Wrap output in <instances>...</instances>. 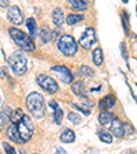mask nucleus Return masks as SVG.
<instances>
[{
    "mask_svg": "<svg viewBox=\"0 0 137 154\" xmlns=\"http://www.w3.org/2000/svg\"><path fill=\"white\" fill-rule=\"evenodd\" d=\"M17 128H18V135H19L22 142H26L32 138L33 135V123L30 120L29 116H22V119L17 123Z\"/></svg>",
    "mask_w": 137,
    "mask_h": 154,
    "instance_id": "4",
    "label": "nucleus"
},
{
    "mask_svg": "<svg viewBox=\"0 0 137 154\" xmlns=\"http://www.w3.org/2000/svg\"><path fill=\"white\" fill-rule=\"evenodd\" d=\"M22 116H24V115H22V111H21V109H17V111H15V115L11 116V120L14 123H18L21 119H22Z\"/></svg>",
    "mask_w": 137,
    "mask_h": 154,
    "instance_id": "28",
    "label": "nucleus"
},
{
    "mask_svg": "<svg viewBox=\"0 0 137 154\" xmlns=\"http://www.w3.org/2000/svg\"><path fill=\"white\" fill-rule=\"evenodd\" d=\"M55 154H66V151H64L62 147H56L55 149Z\"/></svg>",
    "mask_w": 137,
    "mask_h": 154,
    "instance_id": "33",
    "label": "nucleus"
},
{
    "mask_svg": "<svg viewBox=\"0 0 137 154\" xmlns=\"http://www.w3.org/2000/svg\"><path fill=\"white\" fill-rule=\"evenodd\" d=\"M0 7H8V0H0Z\"/></svg>",
    "mask_w": 137,
    "mask_h": 154,
    "instance_id": "34",
    "label": "nucleus"
},
{
    "mask_svg": "<svg viewBox=\"0 0 137 154\" xmlns=\"http://www.w3.org/2000/svg\"><path fill=\"white\" fill-rule=\"evenodd\" d=\"M122 2H123V3H128V0H122Z\"/></svg>",
    "mask_w": 137,
    "mask_h": 154,
    "instance_id": "36",
    "label": "nucleus"
},
{
    "mask_svg": "<svg viewBox=\"0 0 137 154\" xmlns=\"http://www.w3.org/2000/svg\"><path fill=\"white\" fill-rule=\"evenodd\" d=\"M122 25H123V30L125 33L129 32V26H128V14L125 11H122Z\"/></svg>",
    "mask_w": 137,
    "mask_h": 154,
    "instance_id": "27",
    "label": "nucleus"
},
{
    "mask_svg": "<svg viewBox=\"0 0 137 154\" xmlns=\"http://www.w3.org/2000/svg\"><path fill=\"white\" fill-rule=\"evenodd\" d=\"M37 83L40 85L45 91H48V93H56L58 89H59V86L55 82V79L50 78V76H47V75H38L37 76Z\"/></svg>",
    "mask_w": 137,
    "mask_h": 154,
    "instance_id": "6",
    "label": "nucleus"
},
{
    "mask_svg": "<svg viewBox=\"0 0 137 154\" xmlns=\"http://www.w3.org/2000/svg\"><path fill=\"white\" fill-rule=\"evenodd\" d=\"M11 116H12V111H10V109H4V111L0 113V123L4 124V123L10 122V120H11Z\"/></svg>",
    "mask_w": 137,
    "mask_h": 154,
    "instance_id": "23",
    "label": "nucleus"
},
{
    "mask_svg": "<svg viewBox=\"0 0 137 154\" xmlns=\"http://www.w3.org/2000/svg\"><path fill=\"white\" fill-rule=\"evenodd\" d=\"M74 106H76L77 109H80V111H82V113H85V115H90V111H89V109H86V108L81 106V105H77V104H74Z\"/></svg>",
    "mask_w": 137,
    "mask_h": 154,
    "instance_id": "31",
    "label": "nucleus"
},
{
    "mask_svg": "<svg viewBox=\"0 0 137 154\" xmlns=\"http://www.w3.org/2000/svg\"><path fill=\"white\" fill-rule=\"evenodd\" d=\"M115 119V115L113 112H107V111H103L102 113L99 115V123L102 125H107L111 124V122Z\"/></svg>",
    "mask_w": 137,
    "mask_h": 154,
    "instance_id": "12",
    "label": "nucleus"
},
{
    "mask_svg": "<svg viewBox=\"0 0 137 154\" xmlns=\"http://www.w3.org/2000/svg\"><path fill=\"white\" fill-rule=\"evenodd\" d=\"M7 137L11 138V140H14V142H22L21 138H19V135H18L17 123H12V124L8 127V130H7Z\"/></svg>",
    "mask_w": 137,
    "mask_h": 154,
    "instance_id": "13",
    "label": "nucleus"
},
{
    "mask_svg": "<svg viewBox=\"0 0 137 154\" xmlns=\"http://www.w3.org/2000/svg\"><path fill=\"white\" fill-rule=\"evenodd\" d=\"M96 42V34H95V29L93 27H88L85 30V33L82 34V37L80 38V45L85 49L92 48V45H95Z\"/></svg>",
    "mask_w": 137,
    "mask_h": 154,
    "instance_id": "7",
    "label": "nucleus"
},
{
    "mask_svg": "<svg viewBox=\"0 0 137 154\" xmlns=\"http://www.w3.org/2000/svg\"><path fill=\"white\" fill-rule=\"evenodd\" d=\"M3 147H4V150H6L7 154H15V149L12 147V146H10V143L3 142Z\"/></svg>",
    "mask_w": 137,
    "mask_h": 154,
    "instance_id": "29",
    "label": "nucleus"
},
{
    "mask_svg": "<svg viewBox=\"0 0 137 154\" xmlns=\"http://www.w3.org/2000/svg\"><path fill=\"white\" fill-rule=\"evenodd\" d=\"M69 3L74 10H78V11H84V10L88 8L86 0H69Z\"/></svg>",
    "mask_w": 137,
    "mask_h": 154,
    "instance_id": "15",
    "label": "nucleus"
},
{
    "mask_svg": "<svg viewBox=\"0 0 137 154\" xmlns=\"http://www.w3.org/2000/svg\"><path fill=\"white\" fill-rule=\"evenodd\" d=\"M7 18L11 20V23L14 25H21L24 22V14L19 10L18 6H12L11 8H8V12H7Z\"/></svg>",
    "mask_w": 137,
    "mask_h": 154,
    "instance_id": "9",
    "label": "nucleus"
},
{
    "mask_svg": "<svg viewBox=\"0 0 137 154\" xmlns=\"http://www.w3.org/2000/svg\"><path fill=\"white\" fill-rule=\"evenodd\" d=\"M0 76H2V78H8V72H7V68L6 67L0 68Z\"/></svg>",
    "mask_w": 137,
    "mask_h": 154,
    "instance_id": "32",
    "label": "nucleus"
},
{
    "mask_svg": "<svg viewBox=\"0 0 137 154\" xmlns=\"http://www.w3.org/2000/svg\"><path fill=\"white\" fill-rule=\"evenodd\" d=\"M40 40H41V42L43 44H47V42H50L51 41V38H52V33H51V30L48 29L47 26H44L43 29L40 30Z\"/></svg>",
    "mask_w": 137,
    "mask_h": 154,
    "instance_id": "17",
    "label": "nucleus"
},
{
    "mask_svg": "<svg viewBox=\"0 0 137 154\" xmlns=\"http://www.w3.org/2000/svg\"><path fill=\"white\" fill-rule=\"evenodd\" d=\"M51 70H52V72H55L56 75H58V78H60V81H63L64 83H71V82H73V74H71V71L67 67H64V66H54Z\"/></svg>",
    "mask_w": 137,
    "mask_h": 154,
    "instance_id": "8",
    "label": "nucleus"
},
{
    "mask_svg": "<svg viewBox=\"0 0 137 154\" xmlns=\"http://www.w3.org/2000/svg\"><path fill=\"white\" fill-rule=\"evenodd\" d=\"M121 51H122V57L125 60H128V52H126V47H125V42L121 44Z\"/></svg>",
    "mask_w": 137,
    "mask_h": 154,
    "instance_id": "30",
    "label": "nucleus"
},
{
    "mask_svg": "<svg viewBox=\"0 0 137 154\" xmlns=\"http://www.w3.org/2000/svg\"><path fill=\"white\" fill-rule=\"evenodd\" d=\"M8 63L11 70L14 71L15 75L21 76L26 72V57L24 56L22 52H15L8 57Z\"/></svg>",
    "mask_w": 137,
    "mask_h": 154,
    "instance_id": "3",
    "label": "nucleus"
},
{
    "mask_svg": "<svg viewBox=\"0 0 137 154\" xmlns=\"http://www.w3.org/2000/svg\"><path fill=\"white\" fill-rule=\"evenodd\" d=\"M58 48L64 56H74L77 53V42L71 35H62L58 41Z\"/></svg>",
    "mask_w": 137,
    "mask_h": 154,
    "instance_id": "5",
    "label": "nucleus"
},
{
    "mask_svg": "<svg viewBox=\"0 0 137 154\" xmlns=\"http://www.w3.org/2000/svg\"><path fill=\"white\" fill-rule=\"evenodd\" d=\"M80 72L82 74V75H89V76H92L93 75V71L90 70L88 66H82L81 68H80Z\"/></svg>",
    "mask_w": 137,
    "mask_h": 154,
    "instance_id": "26",
    "label": "nucleus"
},
{
    "mask_svg": "<svg viewBox=\"0 0 137 154\" xmlns=\"http://www.w3.org/2000/svg\"><path fill=\"white\" fill-rule=\"evenodd\" d=\"M97 137H99V139L102 140V142H104V143H111L113 142V134L108 132V131L99 130L97 131Z\"/></svg>",
    "mask_w": 137,
    "mask_h": 154,
    "instance_id": "19",
    "label": "nucleus"
},
{
    "mask_svg": "<svg viewBox=\"0 0 137 154\" xmlns=\"http://www.w3.org/2000/svg\"><path fill=\"white\" fill-rule=\"evenodd\" d=\"M62 119H63V111L60 108H58V109H55V113H54V120H55L56 124H60Z\"/></svg>",
    "mask_w": 137,
    "mask_h": 154,
    "instance_id": "24",
    "label": "nucleus"
},
{
    "mask_svg": "<svg viewBox=\"0 0 137 154\" xmlns=\"http://www.w3.org/2000/svg\"><path fill=\"white\" fill-rule=\"evenodd\" d=\"M52 20H54V23H55L56 26H60V25L64 22V14H63V11H62L60 8H55V10H54Z\"/></svg>",
    "mask_w": 137,
    "mask_h": 154,
    "instance_id": "14",
    "label": "nucleus"
},
{
    "mask_svg": "<svg viewBox=\"0 0 137 154\" xmlns=\"http://www.w3.org/2000/svg\"><path fill=\"white\" fill-rule=\"evenodd\" d=\"M92 57H93V63L96 64V66H102V63H103V51L100 49V48H96V49L93 51V53H92Z\"/></svg>",
    "mask_w": 137,
    "mask_h": 154,
    "instance_id": "20",
    "label": "nucleus"
},
{
    "mask_svg": "<svg viewBox=\"0 0 137 154\" xmlns=\"http://www.w3.org/2000/svg\"><path fill=\"white\" fill-rule=\"evenodd\" d=\"M67 119L70 120L73 124H80V123H81V116L77 115V113H74V112H70L69 116H67Z\"/></svg>",
    "mask_w": 137,
    "mask_h": 154,
    "instance_id": "25",
    "label": "nucleus"
},
{
    "mask_svg": "<svg viewBox=\"0 0 137 154\" xmlns=\"http://www.w3.org/2000/svg\"><path fill=\"white\" fill-rule=\"evenodd\" d=\"M110 131L115 135V137L122 138V137H125V124H123L119 119L115 117V119L111 122V124H110Z\"/></svg>",
    "mask_w": 137,
    "mask_h": 154,
    "instance_id": "10",
    "label": "nucleus"
},
{
    "mask_svg": "<svg viewBox=\"0 0 137 154\" xmlns=\"http://www.w3.org/2000/svg\"><path fill=\"white\" fill-rule=\"evenodd\" d=\"M115 105V98L114 96H107L103 100H100L99 102V109L100 111H108L110 108H113Z\"/></svg>",
    "mask_w": 137,
    "mask_h": 154,
    "instance_id": "11",
    "label": "nucleus"
},
{
    "mask_svg": "<svg viewBox=\"0 0 137 154\" xmlns=\"http://www.w3.org/2000/svg\"><path fill=\"white\" fill-rule=\"evenodd\" d=\"M10 34H11L12 40L15 41V44H17L19 48H22L24 51H28V52L34 51L36 47H34L33 40L28 34H25L22 30L15 29V27H11V29H10Z\"/></svg>",
    "mask_w": 137,
    "mask_h": 154,
    "instance_id": "1",
    "label": "nucleus"
},
{
    "mask_svg": "<svg viewBox=\"0 0 137 154\" xmlns=\"http://www.w3.org/2000/svg\"><path fill=\"white\" fill-rule=\"evenodd\" d=\"M71 90H73V93H76L77 96L84 97V83H82L81 81L74 82L73 86H71Z\"/></svg>",
    "mask_w": 137,
    "mask_h": 154,
    "instance_id": "22",
    "label": "nucleus"
},
{
    "mask_svg": "<svg viewBox=\"0 0 137 154\" xmlns=\"http://www.w3.org/2000/svg\"><path fill=\"white\" fill-rule=\"evenodd\" d=\"M76 139V134L71 130H64L60 135V140L64 143H73Z\"/></svg>",
    "mask_w": 137,
    "mask_h": 154,
    "instance_id": "16",
    "label": "nucleus"
},
{
    "mask_svg": "<svg viewBox=\"0 0 137 154\" xmlns=\"http://www.w3.org/2000/svg\"><path fill=\"white\" fill-rule=\"evenodd\" d=\"M26 106L36 117L44 116V98L40 93H30L26 98Z\"/></svg>",
    "mask_w": 137,
    "mask_h": 154,
    "instance_id": "2",
    "label": "nucleus"
},
{
    "mask_svg": "<svg viewBox=\"0 0 137 154\" xmlns=\"http://www.w3.org/2000/svg\"><path fill=\"white\" fill-rule=\"evenodd\" d=\"M82 19H84V15H80V14H70V15H67V18H66L67 25H76L78 22H81Z\"/></svg>",
    "mask_w": 137,
    "mask_h": 154,
    "instance_id": "21",
    "label": "nucleus"
},
{
    "mask_svg": "<svg viewBox=\"0 0 137 154\" xmlns=\"http://www.w3.org/2000/svg\"><path fill=\"white\" fill-rule=\"evenodd\" d=\"M2 125H3V124H2V123H0V130H2Z\"/></svg>",
    "mask_w": 137,
    "mask_h": 154,
    "instance_id": "37",
    "label": "nucleus"
},
{
    "mask_svg": "<svg viewBox=\"0 0 137 154\" xmlns=\"http://www.w3.org/2000/svg\"><path fill=\"white\" fill-rule=\"evenodd\" d=\"M26 26H28V29H29L30 37L34 38L36 35H37V25H36L34 18H29V19L26 20Z\"/></svg>",
    "mask_w": 137,
    "mask_h": 154,
    "instance_id": "18",
    "label": "nucleus"
},
{
    "mask_svg": "<svg viewBox=\"0 0 137 154\" xmlns=\"http://www.w3.org/2000/svg\"><path fill=\"white\" fill-rule=\"evenodd\" d=\"M50 105L54 108V109H58V102H56V101H51Z\"/></svg>",
    "mask_w": 137,
    "mask_h": 154,
    "instance_id": "35",
    "label": "nucleus"
}]
</instances>
